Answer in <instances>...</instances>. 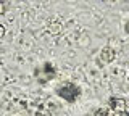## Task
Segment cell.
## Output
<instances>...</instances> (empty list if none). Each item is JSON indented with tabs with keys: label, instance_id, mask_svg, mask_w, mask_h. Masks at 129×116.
Segmentation results:
<instances>
[{
	"label": "cell",
	"instance_id": "5",
	"mask_svg": "<svg viewBox=\"0 0 129 116\" xmlns=\"http://www.w3.org/2000/svg\"><path fill=\"white\" fill-rule=\"evenodd\" d=\"M87 116H113V114L108 108H95V110L90 111Z\"/></svg>",
	"mask_w": 129,
	"mask_h": 116
},
{
	"label": "cell",
	"instance_id": "6",
	"mask_svg": "<svg viewBox=\"0 0 129 116\" xmlns=\"http://www.w3.org/2000/svg\"><path fill=\"white\" fill-rule=\"evenodd\" d=\"M3 34H5V27H3V24H0V39L3 37Z\"/></svg>",
	"mask_w": 129,
	"mask_h": 116
},
{
	"label": "cell",
	"instance_id": "8",
	"mask_svg": "<svg viewBox=\"0 0 129 116\" xmlns=\"http://www.w3.org/2000/svg\"><path fill=\"white\" fill-rule=\"evenodd\" d=\"M126 32L129 34V21H127V24H126Z\"/></svg>",
	"mask_w": 129,
	"mask_h": 116
},
{
	"label": "cell",
	"instance_id": "4",
	"mask_svg": "<svg viewBox=\"0 0 129 116\" xmlns=\"http://www.w3.org/2000/svg\"><path fill=\"white\" fill-rule=\"evenodd\" d=\"M115 58H116V53L110 47H105V49L100 52V61L102 63H111Z\"/></svg>",
	"mask_w": 129,
	"mask_h": 116
},
{
	"label": "cell",
	"instance_id": "1",
	"mask_svg": "<svg viewBox=\"0 0 129 116\" xmlns=\"http://www.w3.org/2000/svg\"><path fill=\"white\" fill-rule=\"evenodd\" d=\"M55 92H56L58 97H61L64 102H68V103L76 102V100L79 98V95H81V89L73 82H63L61 86L56 87Z\"/></svg>",
	"mask_w": 129,
	"mask_h": 116
},
{
	"label": "cell",
	"instance_id": "2",
	"mask_svg": "<svg viewBox=\"0 0 129 116\" xmlns=\"http://www.w3.org/2000/svg\"><path fill=\"white\" fill-rule=\"evenodd\" d=\"M55 74H56V68L52 65V63H44L42 66H39V68H36L34 69V78H36V81H37L39 84H47L48 81H52V79L55 78Z\"/></svg>",
	"mask_w": 129,
	"mask_h": 116
},
{
	"label": "cell",
	"instance_id": "3",
	"mask_svg": "<svg viewBox=\"0 0 129 116\" xmlns=\"http://www.w3.org/2000/svg\"><path fill=\"white\" fill-rule=\"evenodd\" d=\"M108 106H110V110H111L116 116L129 110V108H127V102H126L124 98H121V97H113V98H110Z\"/></svg>",
	"mask_w": 129,
	"mask_h": 116
},
{
	"label": "cell",
	"instance_id": "7",
	"mask_svg": "<svg viewBox=\"0 0 129 116\" xmlns=\"http://www.w3.org/2000/svg\"><path fill=\"white\" fill-rule=\"evenodd\" d=\"M118 116H129V110L124 111V113H121V114H118Z\"/></svg>",
	"mask_w": 129,
	"mask_h": 116
}]
</instances>
